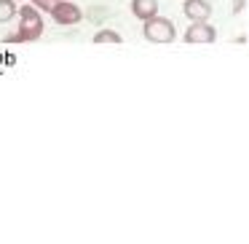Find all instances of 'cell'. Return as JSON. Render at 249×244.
Here are the masks:
<instances>
[{
  "label": "cell",
  "instance_id": "obj_1",
  "mask_svg": "<svg viewBox=\"0 0 249 244\" xmlns=\"http://www.w3.org/2000/svg\"><path fill=\"white\" fill-rule=\"evenodd\" d=\"M17 17H19V27L17 33L6 35V43H33V40H38L43 35V17H40V11L33 3L19 6Z\"/></svg>",
  "mask_w": 249,
  "mask_h": 244
},
{
  "label": "cell",
  "instance_id": "obj_6",
  "mask_svg": "<svg viewBox=\"0 0 249 244\" xmlns=\"http://www.w3.org/2000/svg\"><path fill=\"white\" fill-rule=\"evenodd\" d=\"M131 14H134L140 22L156 17L158 14V0H131Z\"/></svg>",
  "mask_w": 249,
  "mask_h": 244
},
{
  "label": "cell",
  "instance_id": "obj_8",
  "mask_svg": "<svg viewBox=\"0 0 249 244\" xmlns=\"http://www.w3.org/2000/svg\"><path fill=\"white\" fill-rule=\"evenodd\" d=\"M17 0H0V24L11 22L14 17H17Z\"/></svg>",
  "mask_w": 249,
  "mask_h": 244
},
{
  "label": "cell",
  "instance_id": "obj_10",
  "mask_svg": "<svg viewBox=\"0 0 249 244\" xmlns=\"http://www.w3.org/2000/svg\"><path fill=\"white\" fill-rule=\"evenodd\" d=\"M244 3H247V0H233V14H241L244 11Z\"/></svg>",
  "mask_w": 249,
  "mask_h": 244
},
{
  "label": "cell",
  "instance_id": "obj_5",
  "mask_svg": "<svg viewBox=\"0 0 249 244\" xmlns=\"http://www.w3.org/2000/svg\"><path fill=\"white\" fill-rule=\"evenodd\" d=\"M182 14L190 22H206V19L212 17V3L209 0H185Z\"/></svg>",
  "mask_w": 249,
  "mask_h": 244
},
{
  "label": "cell",
  "instance_id": "obj_7",
  "mask_svg": "<svg viewBox=\"0 0 249 244\" xmlns=\"http://www.w3.org/2000/svg\"><path fill=\"white\" fill-rule=\"evenodd\" d=\"M94 43L97 46H105V43H113V46H121L124 43V38H121L115 30H99L97 35H94Z\"/></svg>",
  "mask_w": 249,
  "mask_h": 244
},
{
  "label": "cell",
  "instance_id": "obj_9",
  "mask_svg": "<svg viewBox=\"0 0 249 244\" xmlns=\"http://www.w3.org/2000/svg\"><path fill=\"white\" fill-rule=\"evenodd\" d=\"M54 3H56V0H33V6L38 8V11H51Z\"/></svg>",
  "mask_w": 249,
  "mask_h": 244
},
{
  "label": "cell",
  "instance_id": "obj_3",
  "mask_svg": "<svg viewBox=\"0 0 249 244\" xmlns=\"http://www.w3.org/2000/svg\"><path fill=\"white\" fill-rule=\"evenodd\" d=\"M182 38H185V43H190V46H209L217 40V30L209 24V19H206V22H190Z\"/></svg>",
  "mask_w": 249,
  "mask_h": 244
},
{
  "label": "cell",
  "instance_id": "obj_11",
  "mask_svg": "<svg viewBox=\"0 0 249 244\" xmlns=\"http://www.w3.org/2000/svg\"><path fill=\"white\" fill-rule=\"evenodd\" d=\"M17 3H19V0H17Z\"/></svg>",
  "mask_w": 249,
  "mask_h": 244
},
{
  "label": "cell",
  "instance_id": "obj_4",
  "mask_svg": "<svg viewBox=\"0 0 249 244\" xmlns=\"http://www.w3.org/2000/svg\"><path fill=\"white\" fill-rule=\"evenodd\" d=\"M49 14L54 17L56 24H62V27H72V24H78L83 19L81 8H78L75 3H70V0H56Z\"/></svg>",
  "mask_w": 249,
  "mask_h": 244
},
{
  "label": "cell",
  "instance_id": "obj_2",
  "mask_svg": "<svg viewBox=\"0 0 249 244\" xmlns=\"http://www.w3.org/2000/svg\"><path fill=\"white\" fill-rule=\"evenodd\" d=\"M142 35H145L147 43H156V46H163V43H174V38H177V27H174L172 19L166 17H150L145 19V24H142Z\"/></svg>",
  "mask_w": 249,
  "mask_h": 244
}]
</instances>
